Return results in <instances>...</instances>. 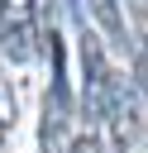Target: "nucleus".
Returning <instances> with one entry per match:
<instances>
[{
	"label": "nucleus",
	"instance_id": "obj_2",
	"mask_svg": "<svg viewBox=\"0 0 148 153\" xmlns=\"http://www.w3.org/2000/svg\"><path fill=\"white\" fill-rule=\"evenodd\" d=\"M105 96H110V67H105L100 38L91 29H81V115H86V129L105 124Z\"/></svg>",
	"mask_w": 148,
	"mask_h": 153
},
{
	"label": "nucleus",
	"instance_id": "obj_5",
	"mask_svg": "<svg viewBox=\"0 0 148 153\" xmlns=\"http://www.w3.org/2000/svg\"><path fill=\"white\" fill-rule=\"evenodd\" d=\"M91 14H95V24L105 29V38H110V43H129V24H124L119 0H91Z\"/></svg>",
	"mask_w": 148,
	"mask_h": 153
},
{
	"label": "nucleus",
	"instance_id": "obj_1",
	"mask_svg": "<svg viewBox=\"0 0 148 153\" xmlns=\"http://www.w3.org/2000/svg\"><path fill=\"white\" fill-rule=\"evenodd\" d=\"M48 48V91H43V115H38V148L43 153H67V129H72V96H67V72H62V43H57V29H48L43 38Z\"/></svg>",
	"mask_w": 148,
	"mask_h": 153
},
{
	"label": "nucleus",
	"instance_id": "obj_9",
	"mask_svg": "<svg viewBox=\"0 0 148 153\" xmlns=\"http://www.w3.org/2000/svg\"><path fill=\"white\" fill-rule=\"evenodd\" d=\"M129 10H134V19H138V33L148 38V0H124Z\"/></svg>",
	"mask_w": 148,
	"mask_h": 153
},
{
	"label": "nucleus",
	"instance_id": "obj_8",
	"mask_svg": "<svg viewBox=\"0 0 148 153\" xmlns=\"http://www.w3.org/2000/svg\"><path fill=\"white\" fill-rule=\"evenodd\" d=\"M67 153H105V143H100L95 129H86V134H76V139H67Z\"/></svg>",
	"mask_w": 148,
	"mask_h": 153
},
{
	"label": "nucleus",
	"instance_id": "obj_3",
	"mask_svg": "<svg viewBox=\"0 0 148 153\" xmlns=\"http://www.w3.org/2000/svg\"><path fill=\"white\" fill-rule=\"evenodd\" d=\"M105 120H110V134H115V148H119V153L134 148V143L143 139V124H148L134 81H124V76H115V72H110V96H105Z\"/></svg>",
	"mask_w": 148,
	"mask_h": 153
},
{
	"label": "nucleus",
	"instance_id": "obj_10",
	"mask_svg": "<svg viewBox=\"0 0 148 153\" xmlns=\"http://www.w3.org/2000/svg\"><path fill=\"white\" fill-rule=\"evenodd\" d=\"M143 134H148V124H143Z\"/></svg>",
	"mask_w": 148,
	"mask_h": 153
},
{
	"label": "nucleus",
	"instance_id": "obj_6",
	"mask_svg": "<svg viewBox=\"0 0 148 153\" xmlns=\"http://www.w3.org/2000/svg\"><path fill=\"white\" fill-rule=\"evenodd\" d=\"M129 53H134V91L148 105V38L143 33H129Z\"/></svg>",
	"mask_w": 148,
	"mask_h": 153
},
{
	"label": "nucleus",
	"instance_id": "obj_4",
	"mask_svg": "<svg viewBox=\"0 0 148 153\" xmlns=\"http://www.w3.org/2000/svg\"><path fill=\"white\" fill-rule=\"evenodd\" d=\"M38 0H0V48L10 62H29L38 53Z\"/></svg>",
	"mask_w": 148,
	"mask_h": 153
},
{
	"label": "nucleus",
	"instance_id": "obj_7",
	"mask_svg": "<svg viewBox=\"0 0 148 153\" xmlns=\"http://www.w3.org/2000/svg\"><path fill=\"white\" fill-rule=\"evenodd\" d=\"M14 120H19V100H14V91H10V81L0 76V143H5V134L14 129Z\"/></svg>",
	"mask_w": 148,
	"mask_h": 153
}]
</instances>
